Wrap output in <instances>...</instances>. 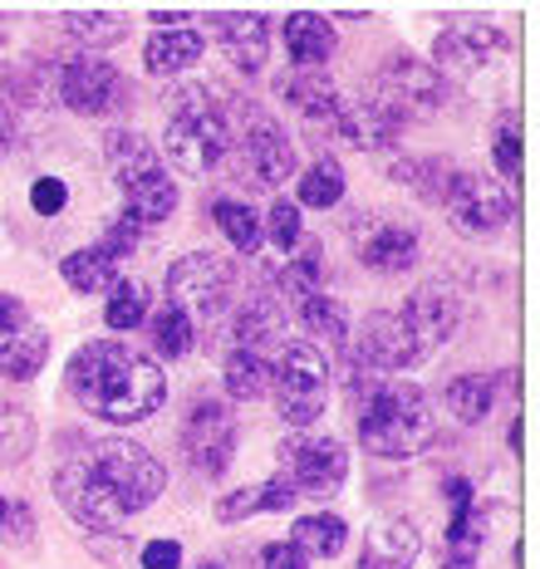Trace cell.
Returning a JSON list of instances; mask_svg holds the SVG:
<instances>
[{
    "mask_svg": "<svg viewBox=\"0 0 540 569\" xmlns=\"http://www.w3.org/2000/svg\"><path fill=\"white\" fill-rule=\"evenodd\" d=\"M296 310H300V325L310 329V335L320 339V343H330V349H334V343H344V339H349V310L334 300V295L314 290V295H304Z\"/></svg>",
    "mask_w": 540,
    "mask_h": 569,
    "instance_id": "cell-30",
    "label": "cell"
},
{
    "mask_svg": "<svg viewBox=\"0 0 540 569\" xmlns=\"http://www.w3.org/2000/svg\"><path fill=\"white\" fill-rule=\"evenodd\" d=\"M211 40L221 44V54L231 59V69L241 74H261L270 54V20L261 10H211L207 16Z\"/></svg>",
    "mask_w": 540,
    "mask_h": 569,
    "instance_id": "cell-17",
    "label": "cell"
},
{
    "mask_svg": "<svg viewBox=\"0 0 540 569\" xmlns=\"http://www.w3.org/2000/svg\"><path fill=\"white\" fill-rule=\"evenodd\" d=\"M138 560H143V569H182V545L178 540H148Z\"/></svg>",
    "mask_w": 540,
    "mask_h": 569,
    "instance_id": "cell-45",
    "label": "cell"
},
{
    "mask_svg": "<svg viewBox=\"0 0 540 569\" xmlns=\"http://www.w3.org/2000/svg\"><path fill=\"white\" fill-rule=\"evenodd\" d=\"M276 290L286 305H300L304 295L320 290V246L314 241H300V256H290L276 276Z\"/></svg>",
    "mask_w": 540,
    "mask_h": 569,
    "instance_id": "cell-36",
    "label": "cell"
},
{
    "mask_svg": "<svg viewBox=\"0 0 540 569\" xmlns=\"http://www.w3.org/2000/svg\"><path fill=\"white\" fill-rule=\"evenodd\" d=\"M349 241H354L359 266L379 270V276H398V270H408L418 260V231L393 217H359Z\"/></svg>",
    "mask_w": 540,
    "mask_h": 569,
    "instance_id": "cell-16",
    "label": "cell"
},
{
    "mask_svg": "<svg viewBox=\"0 0 540 569\" xmlns=\"http://www.w3.org/2000/svg\"><path fill=\"white\" fill-rule=\"evenodd\" d=\"M69 398L103 422H148L168 402V378L148 353L113 339H93L64 369Z\"/></svg>",
    "mask_w": 540,
    "mask_h": 569,
    "instance_id": "cell-1",
    "label": "cell"
},
{
    "mask_svg": "<svg viewBox=\"0 0 540 569\" xmlns=\"http://www.w3.org/2000/svg\"><path fill=\"white\" fill-rule=\"evenodd\" d=\"M197 569H221V565H197Z\"/></svg>",
    "mask_w": 540,
    "mask_h": 569,
    "instance_id": "cell-52",
    "label": "cell"
},
{
    "mask_svg": "<svg viewBox=\"0 0 540 569\" xmlns=\"http://www.w3.org/2000/svg\"><path fill=\"white\" fill-rule=\"evenodd\" d=\"M64 26L69 34H79V40L93 50H113V44L128 40V20L123 16H109V10H64Z\"/></svg>",
    "mask_w": 540,
    "mask_h": 569,
    "instance_id": "cell-35",
    "label": "cell"
},
{
    "mask_svg": "<svg viewBox=\"0 0 540 569\" xmlns=\"http://www.w3.org/2000/svg\"><path fill=\"white\" fill-rule=\"evenodd\" d=\"M103 158H109V172L123 192V211L138 227H158V221H168L178 211V187L162 168L158 148L138 128H113L103 138Z\"/></svg>",
    "mask_w": 540,
    "mask_h": 569,
    "instance_id": "cell-4",
    "label": "cell"
},
{
    "mask_svg": "<svg viewBox=\"0 0 540 569\" xmlns=\"http://www.w3.org/2000/svg\"><path fill=\"white\" fill-rule=\"evenodd\" d=\"M266 343H286V315H280V305L270 300V295H256V300H246L237 319H231V349H261Z\"/></svg>",
    "mask_w": 540,
    "mask_h": 569,
    "instance_id": "cell-25",
    "label": "cell"
},
{
    "mask_svg": "<svg viewBox=\"0 0 540 569\" xmlns=\"http://www.w3.org/2000/svg\"><path fill=\"white\" fill-rule=\"evenodd\" d=\"M60 276H64L69 290L99 295V290H109V284L119 280V260L103 251V246H84V251H69V256H64Z\"/></svg>",
    "mask_w": 540,
    "mask_h": 569,
    "instance_id": "cell-28",
    "label": "cell"
},
{
    "mask_svg": "<svg viewBox=\"0 0 540 569\" xmlns=\"http://www.w3.org/2000/svg\"><path fill=\"white\" fill-rule=\"evenodd\" d=\"M207 50V34L202 30H158L148 40V50H143V69L148 74H158V79H172V74H187V69L202 59Z\"/></svg>",
    "mask_w": 540,
    "mask_h": 569,
    "instance_id": "cell-23",
    "label": "cell"
},
{
    "mask_svg": "<svg viewBox=\"0 0 540 569\" xmlns=\"http://www.w3.org/2000/svg\"><path fill=\"white\" fill-rule=\"evenodd\" d=\"M54 501H60L64 516L79 520L84 530H119L128 520V511L103 491L99 477H93L84 461H64V467L54 471Z\"/></svg>",
    "mask_w": 540,
    "mask_h": 569,
    "instance_id": "cell-14",
    "label": "cell"
},
{
    "mask_svg": "<svg viewBox=\"0 0 540 569\" xmlns=\"http://www.w3.org/2000/svg\"><path fill=\"white\" fill-rule=\"evenodd\" d=\"M182 457L211 481L237 461V418H231L227 402H211V398L197 402L192 418L182 422Z\"/></svg>",
    "mask_w": 540,
    "mask_h": 569,
    "instance_id": "cell-13",
    "label": "cell"
},
{
    "mask_svg": "<svg viewBox=\"0 0 540 569\" xmlns=\"http://www.w3.org/2000/svg\"><path fill=\"white\" fill-rule=\"evenodd\" d=\"M393 177H403L422 201H442L448 177H452V162H442V158H403V162H393Z\"/></svg>",
    "mask_w": 540,
    "mask_h": 569,
    "instance_id": "cell-38",
    "label": "cell"
},
{
    "mask_svg": "<svg viewBox=\"0 0 540 569\" xmlns=\"http://www.w3.org/2000/svg\"><path fill=\"white\" fill-rule=\"evenodd\" d=\"M16 148V113H10V103H0V158Z\"/></svg>",
    "mask_w": 540,
    "mask_h": 569,
    "instance_id": "cell-48",
    "label": "cell"
},
{
    "mask_svg": "<svg viewBox=\"0 0 540 569\" xmlns=\"http://www.w3.org/2000/svg\"><path fill=\"white\" fill-rule=\"evenodd\" d=\"M26 325H30L26 305H20L16 295H0V335H16V329H26Z\"/></svg>",
    "mask_w": 540,
    "mask_h": 569,
    "instance_id": "cell-47",
    "label": "cell"
},
{
    "mask_svg": "<svg viewBox=\"0 0 540 569\" xmlns=\"http://www.w3.org/2000/svg\"><path fill=\"white\" fill-rule=\"evenodd\" d=\"M152 20H158V26H187V10H152Z\"/></svg>",
    "mask_w": 540,
    "mask_h": 569,
    "instance_id": "cell-49",
    "label": "cell"
},
{
    "mask_svg": "<svg viewBox=\"0 0 540 569\" xmlns=\"http://www.w3.org/2000/svg\"><path fill=\"white\" fill-rule=\"evenodd\" d=\"M373 113H383L393 128H408V123H422L448 103V79L418 54H389L373 74L369 93H363Z\"/></svg>",
    "mask_w": 540,
    "mask_h": 569,
    "instance_id": "cell-6",
    "label": "cell"
},
{
    "mask_svg": "<svg viewBox=\"0 0 540 569\" xmlns=\"http://www.w3.org/2000/svg\"><path fill=\"white\" fill-rule=\"evenodd\" d=\"M79 461L99 477V486L123 506L128 516L148 511V506L162 496V481H168L162 461L152 457L148 447L128 442V437H103V442H93L89 457H79Z\"/></svg>",
    "mask_w": 540,
    "mask_h": 569,
    "instance_id": "cell-8",
    "label": "cell"
},
{
    "mask_svg": "<svg viewBox=\"0 0 540 569\" xmlns=\"http://www.w3.org/2000/svg\"><path fill=\"white\" fill-rule=\"evenodd\" d=\"M148 319V284L138 276H119L109 284V305H103V325L109 329H138Z\"/></svg>",
    "mask_w": 540,
    "mask_h": 569,
    "instance_id": "cell-33",
    "label": "cell"
},
{
    "mask_svg": "<svg viewBox=\"0 0 540 569\" xmlns=\"http://www.w3.org/2000/svg\"><path fill=\"white\" fill-rule=\"evenodd\" d=\"M261 569H310V555L296 540H276L261 550Z\"/></svg>",
    "mask_w": 540,
    "mask_h": 569,
    "instance_id": "cell-44",
    "label": "cell"
},
{
    "mask_svg": "<svg viewBox=\"0 0 540 569\" xmlns=\"http://www.w3.org/2000/svg\"><path fill=\"white\" fill-rule=\"evenodd\" d=\"M422 550V536L408 516H389L383 526L369 530L359 550V569H413Z\"/></svg>",
    "mask_w": 540,
    "mask_h": 569,
    "instance_id": "cell-21",
    "label": "cell"
},
{
    "mask_svg": "<svg viewBox=\"0 0 540 569\" xmlns=\"http://www.w3.org/2000/svg\"><path fill=\"white\" fill-rule=\"evenodd\" d=\"M296 501L300 496L290 491L286 481L270 477L261 486H241V491H231L227 501H217V520L221 526H237V520H251V516H286Z\"/></svg>",
    "mask_w": 540,
    "mask_h": 569,
    "instance_id": "cell-24",
    "label": "cell"
},
{
    "mask_svg": "<svg viewBox=\"0 0 540 569\" xmlns=\"http://www.w3.org/2000/svg\"><path fill=\"white\" fill-rule=\"evenodd\" d=\"M241 152H246L251 177L266 187H286L290 172H296V162H300L286 128H280L270 113H251V109H246V123H241Z\"/></svg>",
    "mask_w": 540,
    "mask_h": 569,
    "instance_id": "cell-15",
    "label": "cell"
},
{
    "mask_svg": "<svg viewBox=\"0 0 540 569\" xmlns=\"http://www.w3.org/2000/svg\"><path fill=\"white\" fill-rule=\"evenodd\" d=\"M290 540H296L304 555L334 560V555H344V545H349V526H344L339 516H330V511H320V516H300V520H296V530H290Z\"/></svg>",
    "mask_w": 540,
    "mask_h": 569,
    "instance_id": "cell-32",
    "label": "cell"
},
{
    "mask_svg": "<svg viewBox=\"0 0 540 569\" xmlns=\"http://www.w3.org/2000/svg\"><path fill=\"white\" fill-rule=\"evenodd\" d=\"M491 402H497V378H491V373H462L448 388V412L457 422H467V427L487 422Z\"/></svg>",
    "mask_w": 540,
    "mask_h": 569,
    "instance_id": "cell-31",
    "label": "cell"
},
{
    "mask_svg": "<svg viewBox=\"0 0 540 569\" xmlns=\"http://www.w3.org/2000/svg\"><path fill=\"white\" fill-rule=\"evenodd\" d=\"M280 471L276 477L296 496H334L349 481V447L334 432H314V427H296L280 442Z\"/></svg>",
    "mask_w": 540,
    "mask_h": 569,
    "instance_id": "cell-10",
    "label": "cell"
},
{
    "mask_svg": "<svg viewBox=\"0 0 540 569\" xmlns=\"http://www.w3.org/2000/svg\"><path fill=\"white\" fill-rule=\"evenodd\" d=\"M491 158H497V168H501V177H521V133H516V118L507 113L497 123V138H491Z\"/></svg>",
    "mask_w": 540,
    "mask_h": 569,
    "instance_id": "cell-41",
    "label": "cell"
},
{
    "mask_svg": "<svg viewBox=\"0 0 540 569\" xmlns=\"http://www.w3.org/2000/svg\"><path fill=\"white\" fill-rule=\"evenodd\" d=\"M270 241H276L286 256L304 241V221H300V207H296V201L280 197L276 207H270Z\"/></svg>",
    "mask_w": 540,
    "mask_h": 569,
    "instance_id": "cell-40",
    "label": "cell"
},
{
    "mask_svg": "<svg viewBox=\"0 0 540 569\" xmlns=\"http://www.w3.org/2000/svg\"><path fill=\"white\" fill-rule=\"evenodd\" d=\"M54 89H60V103L69 113H79V118H109V113H119L123 103H128V84H123V74L109 64V59H99V54H74L69 64L60 69V79H54Z\"/></svg>",
    "mask_w": 540,
    "mask_h": 569,
    "instance_id": "cell-11",
    "label": "cell"
},
{
    "mask_svg": "<svg viewBox=\"0 0 540 569\" xmlns=\"http://www.w3.org/2000/svg\"><path fill=\"white\" fill-rule=\"evenodd\" d=\"M270 393H276L280 422H290V432L320 422L324 402H330V359L320 353V343H280V353L270 359Z\"/></svg>",
    "mask_w": 540,
    "mask_h": 569,
    "instance_id": "cell-7",
    "label": "cell"
},
{
    "mask_svg": "<svg viewBox=\"0 0 540 569\" xmlns=\"http://www.w3.org/2000/svg\"><path fill=\"white\" fill-rule=\"evenodd\" d=\"M354 432L373 457H418L438 437L432 402L418 383H379L354 373Z\"/></svg>",
    "mask_w": 540,
    "mask_h": 569,
    "instance_id": "cell-3",
    "label": "cell"
},
{
    "mask_svg": "<svg viewBox=\"0 0 540 569\" xmlns=\"http://www.w3.org/2000/svg\"><path fill=\"white\" fill-rule=\"evenodd\" d=\"M50 359V335L40 325H26L16 335H0V378L10 383H30Z\"/></svg>",
    "mask_w": 540,
    "mask_h": 569,
    "instance_id": "cell-26",
    "label": "cell"
},
{
    "mask_svg": "<svg viewBox=\"0 0 540 569\" xmlns=\"http://www.w3.org/2000/svg\"><path fill=\"white\" fill-rule=\"evenodd\" d=\"M448 501H452V520H448V536H442V565H477L481 545H487V516L477 511L472 481L452 477Z\"/></svg>",
    "mask_w": 540,
    "mask_h": 569,
    "instance_id": "cell-19",
    "label": "cell"
},
{
    "mask_svg": "<svg viewBox=\"0 0 540 569\" xmlns=\"http://www.w3.org/2000/svg\"><path fill=\"white\" fill-rule=\"evenodd\" d=\"M231 290H237V266L227 256L192 251L168 266V305L192 325H221L231 310Z\"/></svg>",
    "mask_w": 540,
    "mask_h": 569,
    "instance_id": "cell-9",
    "label": "cell"
},
{
    "mask_svg": "<svg viewBox=\"0 0 540 569\" xmlns=\"http://www.w3.org/2000/svg\"><path fill=\"white\" fill-rule=\"evenodd\" d=\"M30 207L40 211V217H60V211L69 207V187L60 182V177H40V182L30 187Z\"/></svg>",
    "mask_w": 540,
    "mask_h": 569,
    "instance_id": "cell-42",
    "label": "cell"
},
{
    "mask_svg": "<svg viewBox=\"0 0 540 569\" xmlns=\"http://www.w3.org/2000/svg\"><path fill=\"white\" fill-rule=\"evenodd\" d=\"M442 207L457 221L462 236H497L511 221V192L501 182L467 168H452L448 192H442Z\"/></svg>",
    "mask_w": 540,
    "mask_h": 569,
    "instance_id": "cell-12",
    "label": "cell"
},
{
    "mask_svg": "<svg viewBox=\"0 0 540 569\" xmlns=\"http://www.w3.org/2000/svg\"><path fill=\"white\" fill-rule=\"evenodd\" d=\"M34 452V418L16 402H0V467H16Z\"/></svg>",
    "mask_w": 540,
    "mask_h": 569,
    "instance_id": "cell-37",
    "label": "cell"
},
{
    "mask_svg": "<svg viewBox=\"0 0 540 569\" xmlns=\"http://www.w3.org/2000/svg\"><path fill=\"white\" fill-rule=\"evenodd\" d=\"M442 569H477V565H442Z\"/></svg>",
    "mask_w": 540,
    "mask_h": 569,
    "instance_id": "cell-51",
    "label": "cell"
},
{
    "mask_svg": "<svg viewBox=\"0 0 540 569\" xmlns=\"http://www.w3.org/2000/svg\"><path fill=\"white\" fill-rule=\"evenodd\" d=\"M457 295L448 284H418L398 310H373L354 335V359L359 369L379 373H408L428 363L457 335Z\"/></svg>",
    "mask_w": 540,
    "mask_h": 569,
    "instance_id": "cell-2",
    "label": "cell"
},
{
    "mask_svg": "<svg viewBox=\"0 0 540 569\" xmlns=\"http://www.w3.org/2000/svg\"><path fill=\"white\" fill-rule=\"evenodd\" d=\"M192 335H197V325L182 310H172V305H162V310L152 315V343H158L162 359H182V353L192 349Z\"/></svg>",
    "mask_w": 540,
    "mask_h": 569,
    "instance_id": "cell-39",
    "label": "cell"
},
{
    "mask_svg": "<svg viewBox=\"0 0 540 569\" xmlns=\"http://www.w3.org/2000/svg\"><path fill=\"white\" fill-rule=\"evenodd\" d=\"M280 40H286V50L290 59H296L300 69H320V64H330V54H334V20H324V16H314V10H290V20L280 26Z\"/></svg>",
    "mask_w": 540,
    "mask_h": 569,
    "instance_id": "cell-22",
    "label": "cell"
},
{
    "mask_svg": "<svg viewBox=\"0 0 540 569\" xmlns=\"http://www.w3.org/2000/svg\"><path fill=\"white\" fill-rule=\"evenodd\" d=\"M280 99L290 103L300 118H304V128L310 133H324L330 128L334 133V118H339V89H334V79L324 74V69H290L286 79H280Z\"/></svg>",
    "mask_w": 540,
    "mask_h": 569,
    "instance_id": "cell-20",
    "label": "cell"
},
{
    "mask_svg": "<svg viewBox=\"0 0 540 569\" xmlns=\"http://www.w3.org/2000/svg\"><path fill=\"white\" fill-rule=\"evenodd\" d=\"M501 30L491 20H452L442 26V34L432 40V69L442 79L448 74H477L491 54H501Z\"/></svg>",
    "mask_w": 540,
    "mask_h": 569,
    "instance_id": "cell-18",
    "label": "cell"
},
{
    "mask_svg": "<svg viewBox=\"0 0 540 569\" xmlns=\"http://www.w3.org/2000/svg\"><path fill=\"white\" fill-rule=\"evenodd\" d=\"M211 217H217V227L227 231V241L237 246L241 256H256L261 251V241H266V227H261V217H256L246 201L237 197H217L211 201Z\"/></svg>",
    "mask_w": 540,
    "mask_h": 569,
    "instance_id": "cell-29",
    "label": "cell"
},
{
    "mask_svg": "<svg viewBox=\"0 0 540 569\" xmlns=\"http://www.w3.org/2000/svg\"><path fill=\"white\" fill-rule=\"evenodd\" d=\"M344 197V168L334 158H320L314 168L300 172V187H296V207H314V211H330L339 207Z\"/></svg>",
    "mask_w": 540,
    "mask_h": 569,
    "instance_id": "cell-34",
    "label": "cell"
},
{
    "mask_svg": "<svg viewBox=\"0 0 540 569\" xmlns=\"http://www.w3.org/2000/svg\"><path fill=\"white\" fill-rule=\"evenodd\" d=\"M138 236H143V227H138V221L123 211V217H113V221H109V236H103L99 246H103V251H109L113 260H123V256L138 246Z\"/></svg>",
    "mask_w": 540,
    "mask_h": 569,
    "instance_id": "cell-43",
    "label": "cell"
},
{
    "mask_svg": "<svg viewBox=\"0 0 540 569\" xmlns=\"http://www.w3.org/2000/svg\"><path fill=\"white\" fill-rule=\"evenodd\" d=\"M6 506H10V501H6V496H0V526H6Z\"/></svg>",
    "mask_w": 540,
    "mask_h": 569,
    "instance_id": "cell-50",
    "label": "cell"
},
{
    "mask_svg": "<svg viewBox=\"0 0 540 569\" xmlns=\"http://www.w3.org/2000/svg\"><path fill=\"white\" fill-rule=\"evenodd\" d=\"M221 383L237 402H256L270 393V353L261 349H231L221 359Z\"/></svg>",
    "mask_w": 540,
    "mask_h": 569,
    "instance_id": "cell-27",
    "label": "cell"
},
{
    "mask_svg": "<svg viewBox=\"0 0 540 569\" xmlns=\"http://www.w3.org/2000/svg\"><path fill=\"white\" fill-rule=\"evenodd\" d=\"M10 536V545H26L30 536H34V520H30V511H26V501H16V506H6V526H0Z\"/></svg>",
    "mask_w": 540,
    "mask_h": 569,
    "instance_id": "cell-46",
    "label": "cell"
},
{
    "mask_svg": "<svg viewBox=\"0 0 540 569\" xmlns=\"http://www.w3.org/2000/svg\"><path fill=\"white\" fill-rule=\"evenodd\" d=\"M231 148V123L217 109V89L187 84L168 99V128H162V152L172 158V168L202 177L211 172Z\"/></svg>",
    "mask_w": 540,
    "mask_h": 569,
    "instance_id": "cell-5",
    "label": "cell"
}]
</instances>
